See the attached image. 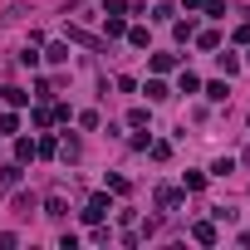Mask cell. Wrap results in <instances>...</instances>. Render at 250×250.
I'll return each mask as SVG.
<instances>
[{
  "label": "cell",
  "mask_w": 250,
  "mask_h": 250,
  "mask_svg": "<svg viewBox=\"0 0 250 250\" xmlns=\"http://www.w3.org/2000/svg\"><path fill=\"white\" fill-rule=\"evenodd\" d=\"M103 216H108V196H93V201L83 206V221H88V226H98Z\"/></svg>",
  "instance_id": "1"
},
{
  "label": "cell",
  "mask_w": 250,
  "mask_h": 250,
  "mask_svg": "<svg viewBox=\"0 0 250 250\" xmlns=\"http://www.w3.org/2000/svg\"><path fill=\"white\" fill-rule=\"evenodd\" d=\"M157 206H162V211H177V206H182V191L162 187V191H157Z\"/></svg>",
  "instance_id": "2"
},
{
  "label": "cell",
  "mask_w": 250,
  "mask_h": 250,
  "mask_svg": "<svg viewBox=\"0 0 250 250\" xmlns=\"http://www.w3.org/2000/svg\"><path fill=\"white\" fill-rule=\"evenodd\" d=\"M191 235H196L201 245H216V226H211V221H196V226H191Z\"/></svg>",
  "instance_id": "3"
},
{
  "label": "cell",
  "mask_w": 250,
  "mask_h": 250,
  "mask_svg": "<svg viewBox=\"0 0 250 250\" xmlns=\"http://www.w3.org/2000/svg\"><path fill=\"white\" fill-rule=\"evenodd\" d=\"M191 40H196V44H201V49H221V35H216V30H196V35H191Z\"/></svg>",
  "instance_id": "4"
},
{
  "label": "cell",
  "mask_w": 250,
  "mask_h": 250,
  "mask_svg": "<svg viewBox=\"0 0 250 250\" xmlns=\"http://www.w3.org/2000/svg\"><path fill=\"white\" fill-rule=\"evenodd\" d=\"M177 69V54H152V74H172Z\"/></svg>",
  "instance_id": "5"
},
{
  "label": "cell",
  "mask_w": 250,
  "mask_h": 250,
  "mask_svg": "<svg viewBox=\"0 0 250 250\" xmlns=\"http://www.w3.org/2000/svg\"><path fill=\"white\" fill-rule=\"evenodd\" d=\"M143 93H147V103H162V98H167V83H162V79H147Z\"/></svg>",
  "instance_id": "6"
},
{
  "label": "cell",
  "mask_w": 250,
  "mask_h": 250,
  "mask_svg": "<svg viewBox=\"0 0 250 250\" xmlns=\"http://www.w3.org/2000/svg\"><path fill=\"white\" fill-rule=\"evenodd\" d=\"M206 98H211V103H226V98H230V88L216 79V83H206Z\"/></svg>",
  "instance_id": "7"
},
{
  "label": "cell",
  "mask_w": 250,
  "mask_h": 250,
  "mask_svg": "<svg viewBox=\"0 0 250 250\" xmlns=\"http://www.w3.org/2000/svg\"><path fill=\"white\" fill-rule=\"evenodd\" d=\"M201 10H206L211 20H226V0H201Z\"/></svg>",
  "instance_id": "8"
},
{
  "label": "cell",
  "mask_w": 250,
  "mask_h": 250,
  "mask_svg": "<svg viewBox=\"0 0 250 250\" xmlns=\"http://www.w3.org/2000/svg\"><path fill=\"white\" fill-rule=\"evenodd\" d=\"M20 182V167H0V191H10Z\"/></svg>",
  "instance_id": "9"
},
{
  "label": "cell",
  "mask_w": 250,
  "mask_h": 250,
  "mask_svg": "<svg viewBox=\"0 0 250 250\" xmlns=\"http://www.w3.org/2000/svg\"><path fill=\"white\" fill-rule=\"evenodd\" d=\"M103 30H108V40H118V35H128V25H123V15H108V25H103Z\"/></svg>",
  "instance_id": "10"
},
{
  "label": "cell",
  "mask_w": 250,
  "mask_h": 250,
  "mask_svg": "<svg viewBox=\"0 0 250 250\" xmlns=\"http://www.w3.org/2000/svg\"><path fill=\"white\" fill-rule=\"evenodd\" d=\"M5 103H10V108H25L30 93H25V88H5Z\"/></svg>",
  "instance_id": "11"
},
{
  "label": "cell",
  "mask_w": 250,
  "mask_h": 250,
  "mask_svg": "<svg viewBox=\"0 0 250 250\" xmlns=\"http://www.w3.org/2000/svg\"><path fill=\"white\" fill-rule=\"evenodd\" d=\"M54 152H59L54 138H40V143H35V157H54Z\"/></svg>",
  "instance_id": "12"
},
{
  "label": "cell",
  "mask_w": 250,
  "mask_h": 250,
  "mask_svg": "<svg viewBox=\"0 0 250 250\" xmlns=\"http://www.w3.org/2000/svg\"><path fill=\"white\" fill-rule=\"evenodd\" d=\"M64 211H69V206H64V196H49V201H44V216H54V221H59Z\"/></svg>",
  "instance_id": "13"
},
{
  "label": "cell",
  "mask_w": 250,
  "mask_h": 250,
  "mask_svg": "<svg viewBox=\"0 0 250 250\" xmlns=\"http://www.w3.org/2000/svg\"><path fill=\"white\" fill-rule=\"evenodd\" d=\"M172 35H177V40H182V44H187V40H191V35H196V25H191V20H182V25H172Z\"/></svg>",
  "instance_id": "14"
},
{
  "label": "cell",
  "mask_w": 250,
  "mask_h": 250,
  "mask_svg": "<svg viewBox=\"0 0 250 250\" xmlns=\"http://www.w3.org/2000/svg\"><path fill=\"white\" fill-rule=\"evenodd\" d=\"M216 59H221V74H226V79L240 69V59H235V54H216Z\"/></svg>",
  "instance_id": "15"
},
{
  "label": "cell",
  "mask_w": 250,
  "mask_h": 250,
  "mask_svg": "<svg viewBox=\"0 0 250 250\" xmlns=\"http://www.w3.org/2000/svg\"><path fill=\"white\" fill-rule=\"evenodd\" d=\"M15 157H20V162H30V157H35V143H30V138H20V143H15Z\"/></svg>",
  "instance_id": "16"
},
{
  "label": "cell",
  "mask_w": 250,
  "mask_h": 250,
  "mask_svg": "<svg viewBox=\"0 0 250 250\" xmlns=\"http://www.w3.org/2000/svg\"><path fill=\"white\" fill-rule=\"evenodd\" d=\"M147 152H152V162H167V157H172V147H167V143H147Z\"/></svg>",
  "instance_id": "17"
},
{
  "label": "cell",
  "mask_w": 250,
  "mask_h": 250,
  "mask_svg": "<svg viewBox=\"0 0 250 250\" xmlns=\"http://www.w3.org/2000/svg\"><path fill=\"white\" fill-rule=\"evenodd\" d=\"M128 128H147V108H133L128 113Z\"/></svg>",
  "instance_id": "18"
},
{
  "label": "cell",
  "mask_w": 250,
  "mask_h": 250,
  "mask_svg": "<svg viewBox=\"0 0 250 250\" xmlns=\"http://www.w3.org/2000/svg\"><path fill=\"white\" fill-rule=\"evenodd\" d=\"M182 187H187V191H201V187H206V177H201V172H187V182H182Z\"/></svg>",
  "instance_id": "19"
},
{
  "label": "cell",
  "mask_w": 250,
  "mask_h": 250,
  "mask_svg": "<svg viewBox=\"0 0 250 250\" xmlns=\"http://www.w3.org/2000/svg\"><path fill=\"white\" fill-rule=\"evenodd\" d=\"M15 128H20V118L15 113H0V133H15Z\"/></svg>",
  "instance_id": "20"
},
{
  "label": "cell",
  "mask_w": 250,
  "mask_h": 250,
  "mask_svg": "<svg viewBox=\"0 0 250 250\" xmlns=\"http://www.w3.org/2000/svg\"><path fill=\"white\" fill-rule=\"evenodd\" d=\"M235 44H250V20H245V25L235 30Z\"/></svg>",
  "instance_id": "21"
},
{
  "label": "cell",
  "mask_w": 250,
  "mask_h": 250,
  "mask_svg": "<svg viewBox=\"0 0 250 250\" xmlns=\"http://www.w3.org/2000/svg\"><path fill=\"white\" fill-rule=\"evenodd\" d=\"M245 59H250V54H245Z\"/></svg>",
  "instance_id": "22"
}]
</instances>
